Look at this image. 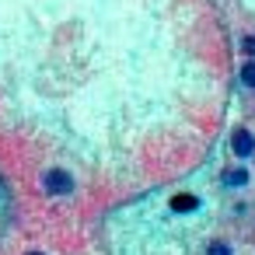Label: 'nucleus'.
<instances>
[{
	"instance_id": "1",
	"label": "nucleus",
	"mask_w": 255,
	"mask_h": 255,
	"mask_svg": "<svg viewBox=\"0 0 255 255\" xmlns=\"http://www.w3.org/2000/svg\"><path fill=\"white\" fill-rule=\"evenodd\" d=\"M39 185H42L49 196H67V192H74V175L63 171V168H49V171H42Z\"/></svg>"
},
{
	"instance_id": "2",
	"label": "nucleus",
	"mask_w": 255,
	"mask_h": 255,
	"mask_svg": "<svg viewBox=\"0 0 255 255\" xmlns=\"http://www.w3.org/2000/svg\"><path fill=\"white\" fill-rule=\"evenodd\" d=\"M231 154L241 157V161L255 154V133H252L248 126H234V129H231Z\"/></svg>"
},
{
	"instance_id": "3",
	"label": "nucleus",
	"mask_w": 255,
	"mask_h": 255,
	"mask_svg": "<svg viewBox=\"0 0 255 255\" xmlns=\"http://www.w3.org/2000/svg\"><path fill=\"white\" fill-rule=\"evenodd\" d=\"M248 178H252V175H248V168H245V164H241V168H227V171H224V185H227V189H245V185H248Z\"/></svg>"
},
{
	"instance_id": "4",
	"label": "nucleus",
	"mask_w": 255,
	"mask_h": 255,
	"mask_svg": "<svg viewBox=\"0 0 255 255\" xmlns=\"http://www.w3.org/2000/svg\"><path fill=\"white\" fill-rule=\"evenodd\" d=\"M196 206H199V199H196V196H189V192L171 196V210H175V213H192Z\"/></svg>"
},
{
	"instance_id": "5",
	"label": "nucleus",
	"mask_w": 255,
	"mask_h": 255,
	"mask_svg": "<svg viewBox=\"0 0 255 255\" xmlns=\"http://www.w3.org/2000/svg\"><path fill=\"white\" fill-rule=\"evenodd\" d=\"M241 88H248V91H255V60H245L241 63Z\"/></svg>"
},
{
	"instance_id": "6",
	"label": "nucleus",
	"mask_w": 255,
	"mask_h": 255,
	"mask_svg": "<svg viewBox=\"0 0 255 255\" xmlns=\"http://www.w3.org/2000/svg\"><path fill=\"white\" fill-rule=\"evenodd\" d=\"M206 255H234V248H231L227 241H220V238H217V241H210V245H206Z\"/></svg>"
},
{
	"instance_id": "7",
	"label": "nucleus",
	"mask_w": 255,
	"mask_h": 255,
	"mask_svg": "<svg viewBox=\"0 0 255 255\" xmlns=\"http://www.w3.org/2000/svg\"><path fill=\"white\" fill-rule=\"evenodd\" d=\"M241 49L252 56V53H255V39H252V35H241Z\"/></svg>"
},
{
	"instance_id": "8",
	"label": "nucleus",
	"mask_w": 255,
	"mask_h": 255,
	"mask_svg": "<svg viewBox=\"0 0 255 255\" xmlns=\"http://www.w3.org/2000/svg\"><path fill=\"white\" fill-rule=\"evenodd\" d=\"M28 255H42V252H28Z\"/></svg>"
}]
</instances>
